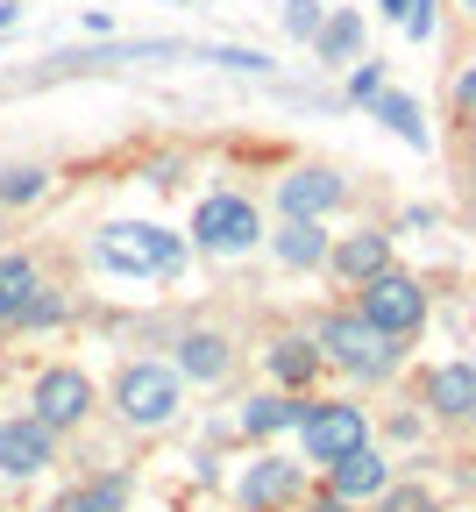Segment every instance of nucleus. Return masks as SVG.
<instances>
[{
  "label": "nucleus",
  "instance_id": "f257e3e1",
  "mask_svg": "<svg viewBox=\"0 0 476 512\" xmlns=\"http://www.w3.org/2000/svg\"><path fill=\"white\" fill-rule=\"evenodd\" d=\"M185 264V249L171 228H143V221H114L100 235V271H121V278H171Z\"/></svg>",
  "mask_w": 476,
  "mask_h": 512
},
{
  "label": "nucleus",
  "instance_id": "f03ea898",
  "mask_svg": "<svg viewBox=\"0 0 476 512\" xmlns=\"http://www.w3.org/2000/svg\"><path fill=\"white\" fill-rule=\"evenodd\" d=\"M320 356H334L356 377H384L398 363V335H384L363 313H334V320H320Z\"/></svg>",
  "mask_w": 476,
  "mask_h": 512
},
{
  "label": "nucleus",
  "instance_id": "7ed1b4c3",
  "mask_svg": "<svg viewBox=\"0 0 476 512\" xmlns=\"http://www.w3.org/2000/svg\"><path fill=\"white\" fill-rule=\"evenodd\" d=\"M114 399L135 427H164L178 413V370L171 363H128L121 384H114Z\"/></svg>",
  "mask_w": 476,
  "mask_h": 512
},
{
  "label": "nucleus",
  "instance_id": "20e7f679",
  "mask_svg": "<svg viewBox=\"0 0 476 512\" xmlns=\"http://www.w3.org/2000/svg\"><path fill=\"white\" fill-rule=\"evenodd\" d=\"M363 320H377L384 335H413L420 320H427V292H420V278L377 271V278L363 285Z\"/></svg>",
  "mask_w": 476,
  "mask_h": 512
},
{
  "label": "nucleus",
  "instance_id": "39448f33",
  "mask_svg": "<svg viewBox=\"0 0 476 512\" xmlns=\"http://www.w3.org/2000/svg\"><path fill=\"white\" fill-rule=\"evenodd\" d=\"M192 235H199V249L235 256V249H249V242L263 235V221H256L249 200H235V192H207V200H199V214H192Z\"/></svg>",
  "mask_w": 476,
  "mask_h": 512
},
{
  "label": "nucleus",
  "instance_id": "423d86ee",
  "mask_svg": "<svg viewBox=\"0 0 476 512\" xmlns=\"http://www.w3.org/2000/svg\"><path fill=\"white\" fill-rule=\"evenodd\" d=\"M299 434H306V456L313 463H342V456H356L363 448V413L356 406H313L306 420H299Z\"/></svg>",
  "mask_w": 476,
  "mask_h": 512
},
{
  "label": "nucleus",
  "instance_id": "0eeeda50",
  "mask_svg": "<svg viewBox=\"0 0 476 512\" xmlns=\"http://www.w3.org/2000/svg\"><path fill=\"white\" fill-rule=\"evenodd\" d=\"M86 406H93V384H86L79 370H43V377H36V420H43L50 434H57V427H79Z\"/></svg>",
  "mask_w": 476,
  "mask_h": 512
},
{
  "label": "nucleus",
  "instance_id": "6e6552de",
  "mask_svg": "<svg viewBox=\"0 0 476 512\" xmlns=\"http://www.w3.org/2000/svg\"><path fill=\"white\" fill-rule=\"evenodd\" d=\"M57 306L43 299V278L29 256H0V320H50Z\"/></svg>",
  "mask_w": 476,
  "mask_h": 512
},
{
  "label": "nucleus",
  "instance_id": "1a4fd4ad",
  "mask_svg": "<svg viewBox=\"0 0 476 512\" xmlns=\"http://www.w3.org/2000/svg\"><path fill=\"white\" fill-rule=\"evenodd\" d=\"M278 207H285L292 221H320L327 207H342V178L320 171V164H306V171H292V178L278 185Z\"/></svg>",
  "mask_w": 476,
  "mask_h": 512
},
{
  "label": "nucleus",
  "instance_id": "9d476101",
  "mask_svg": "<svg viewBox=\"0 0 476 512\" xmlns=\"http://www.w3.org/2000/svg\"><path fill=\"white\" fill-rule=\"evenodd\" d=\"M0 470H8V477H36V470H50V427H43L36 413L0 427Z\"/></svg>",
  "mask_w": 476,
  "mask_h": 512
},
{
  "label": "nucleus",
  "instance_id": "9b49d317",
  "mask_svg": "<svg viewBox=\"0 0 476 512\" xmlns=\"http://www.w3.org/2000/svg\"><path fill=\"white\" fill-rule=\"evenodd\" d=\"M427 406L448 413V420H469V413H476V370H469V363L434 370V377H427Z\"/></svg>",
  "mask_w": 476,
  "mask_h": 512
},
{
  "label": "nucleus",
  "instance_id": "f8f14e48",
  "mask_svg": "<svg viewBox=\"0 0 476 512\" xmlns=\"http://www.w3.org/2000/svg\"><path fill=\"white\" fill-rule=\"evenodd\" d=\"M334 271L356 278V285H370L377 271H391V242L384 235H349L342 249H334Z\"/></svg>",
  "mask_w": 476,
  "mask_h": 512
},
{
  "label": "nucleus",
  "instance_id": "ddd939ff",
  "mask_svg": "<svg viewBox=\"0 0 476 512\" xmlns=\"http://www.w3.org/2000/svg\"><path fill=\"white\" fill-rule=\"evenodd\" d=\"M327 477H334V498H377V491H384V463L370 456V448H356V456H342V463H327Z\"/></svg>",
  "mask_w": 476,
  "mask_h": 512
},
{
  "label": "nucleus",
  "instance_id": "4468645a",
  "mask_svg": "<svg viewBox=\"0 0 476 512\" xmlns=\"http://www.w3.org/2000/svg\"><path fill=\"white\" fill-rule=\"evenodd\" d=\"M292 491H299V470L292 463H270V456L242 477V505H285Z\"/></svg>",
  "mask_w": 476,
  "mask_h": 512
},
{
  "label": "nucleus",
  "instance_id": "2eb2a0df",
  "mask_svg": "<svg viewBox=\"0 0 476 512\" xmlns=\"http://www.w3.org/2000/svg\"><path fill=\"white\" fill-rule=\"evenodd\" d=\"M313 50H320V64H349L356 50H363V15H327L320 22V36H313Z\"/></svg>",
  "mask_w": 476,
  "mask_h": 512
},
{
  "label": "nucleus",
  "instance_id": "dca6fc26",
  "mask_svg": "<svg viewBox=\"0 0 476 512\" xmlns=\"http://www.w3.org/2000/svg\"><path fill=\"white\" fill-rule=\"evenodd\" d=\"M278 256H285V264H320V256H327V235H320V221H292L285 214V228H278Z\"/></svg>",
  "mask_w": 476,
  "mask_h": 512
},
{
  "label": "nucleus",
  "instance_id": "f3484780",
  "mask_svg": "<svg viewBox=\"0 0 476 512\" xmlns=\"http://www.w3.org/2000/svg\"><path fill=\"white\" fill-rule=\"evenodd\" d=\"M178 370L185 377H221L228 370V342L221 335H185L178 342Z\"/></svg>",
  "mask_w": 476,
  "mask_h": 512
},
{
  "label": "nucleus",
  "instance_id": "a211bd4d",
  "mask_svg": "<svg viewBox=\"0 0 476 512\" xmlns=\"http://www.w3.org/2000/svg\"><path fill=\"white\" fill-rule=\"evenodd\" d=\"M313 406H299V399H249V413H242V427L249 434H278V427H299Z\"/></svg>",
  "mask_w": 476,
  "mask_h": 512
},
{
  "label": "nucleus",
  "instance_id": "6ab92c4d",
  "mask_svg": "<svg viewBox=\"0 0 476 512\" xmlns=\"http://www.w3.org/2000/svg\"><path fill=\"white\" fill-rule=\"evenodd\" d=\"M370 107H377V121H384V128H398L405 143H427V121H420V107L405 100V93H377Z\"/></svg>",
  "mask_w": 476,
  "mask_h": 512
},
{
  "label": "nucleus",
  "instance_id": "aec40b11",
  "mask_svg": "<svg viewBox=\"0 0 476 512\" xmlns=\"http://www.w3.org/2000/svg\"><path fill=\"white\" fill-rule=\"evenodd\" d=\"M270 370H278L285 384H306L320 370V342H278V349H270Z\"/></svg>",
  "mask_w": 476,
  "mask_h": 512
},
{
  "label": "nucleus",
  "instance_id": "412c9836",
  "mask_svg": "<svg viewBox=\"0 0 476 512\" xmlns=\"http://www.w3.org/2000/svg\"><path fill=\"white\" fill-rule=\"evenodd\" d=\"M43 185H50V171H36V164H15V171H0V200H8V207H22V200H43Z\"/></svg>",
  "mask_w": 476,
  "mask_h": 512
},
{
  "label": "nucleus",
  "instance_id": "4be33fe9",
  "mask_svg": "<svg viewBox=\"0 0 476 512\" xmlns=\"http://www.w3.org/2000/svg\"><path fill=\"white\" fill-rule=\"evenodd\" d=\"M64 512H121V477H107L100 491H79V498H64Z\"/></svg>",
  "mask_w": 476,
  "mask_h": 512
},
{
  "label": "nucleus",
  "instance_id": "5701e85b",
  "mask_svg": "<svg viewBox=\"0 0 476 512\" xmlns=\"http://www.w3.org/2000/svg\"><path fill=\"white\" fill-rule=\"evenodd\" d=\"M199 57H207V64H228V72H270V57H256V50H221V43H207Z\"/></svg>",
  "mask_w": 476,
  "mask_h": 512
},
{
  "label": "nucleus",
  "instance_id": "b1692460",
  "mask_svg": "<svg viewBox=\"0 0 476 512\" xmlns=\"http://www.w3.org/2000/svg\"><path fill=\"white\" fill-rule=\"evenodd\" d=\"M285 29L313 43V36H320V0H285Z\"/></svg>",
  "mask_w": 476,
  "mask_h": 512
},
{
  "label": "nucleus",
  "instance_id": "393cba45",
  "mask_svg": "<svg viewBox=\"0 0 476 512\" xmlns=\"http://www.w3.org/2000/svg\"><path fill=\"white\" fill-rule=\"evenodd\" d=\"M405 36H413V43L434 36V0H413V15H405Z\"/></svg>",
  "mask_w": 476,
  "mask_h": 512
},
{
  "label": "nucleus",
  "instance_id": "a878e982",
  "mask_svg": "<svg viewBox=\"0 0 476 512\" xmlns=\"http://www.w3.org/2000/svg\"><path fill=\"white\" fill-rule=\"evenodd\" d=\"M384 512H434V498H427V491H391Z\"/></svg>",
  "mask_w": 476,
  "mask_h": 512
},
{
  "label": "nucleus",
  "instance_id": "bb28decb",
  "mask_svg": "<svg viewBox=\"0 0 476 512\" xmlns=\"http://www.w3.org/2000/svg\"><path fill=\"white\" fill-rule=\"evenodd\" d=\"M349 93H356V100H377V93H384V72H377V64H363V72L349 79Z\"/></svg>",
  "mask_w": 476,
  "mask_h": 512
},
{
  "label": "nucleus",
  "instance_id": "cd10ccee",
  "mask_svg": "<svg viewBox=\"0 0 476 512\" xmlns=\"http://www.w3.org/2000/svg\"><path fill=\"white\" fill-rule=\"evenodd\" d=\"M455 100H462V107L476 114V72H462V79H455Z\"/></svg>",
  "mask_w": 476,
  "mask_h": 512
},
{
  "label": "nucleus",
  "instance_id": "c85d7f7f",
  "mask_svg": "<svg viewBox=\"0 0 476 512\" xmlns=\"http://www.w3.org/2000/svg\"><path fill=\"white\" fill-rule=\"evenodd\" d=\"M384 15L398 22V15H413V0H384Z\"/></svg>",
  "mask_w": 476,
  "mask_h": 512
},
{
  "label": "nucleus",
  "instance_id": "c756f323",
  "mask_svg": "<svg viewBox=\"0 0 476 512\" xmlns=\"http://www.w3.org/2000/svg\"><path fill=\"white\" fill-rule=\"evenodd\" d=\"M313 512H349V498H327V505H313Z\"/></svg>",
  "mask_w": 476,
  "mask_h": 512
},
{
  "label": "nucleus",
  "instance_id": "7c9ffc66",
  "mask_svg": "<svg viewBox=\"0 0 476 512\" xmlns=\"http://www.w3.org/2000/svg\"><path fill=\"white\" fill-rule=\"evenodd\" d=\"M8 22H15V0H0V29H8Z\"/></svg>",
  "mask_w": 476,
  "mask_h": 512
},
{
  "label": "nucleus",
  "instance_id": "2f4dec72",
  "mask_svg": "<svg viewBox=\"0 0 476 512\" xmlns=\"http://www.w3.org/2000/svg\"><path fill=\"white\" fill-rule=\"evenodd\" d=\"M462 8H476V0H462Z\"/></svg>",
  "mask_w": 476,
  "mask_h": 512
}]
</instances>
